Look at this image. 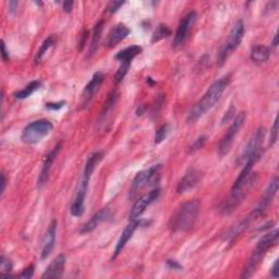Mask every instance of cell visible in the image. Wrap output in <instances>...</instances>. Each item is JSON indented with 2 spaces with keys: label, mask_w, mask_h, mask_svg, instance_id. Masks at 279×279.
Here are the masks:
<instances>
[{
  "label": "cell",
  "mask_w": 279,
  "mask_h": 279,
  "mask_svg": "<svg viewBox=\"0 0 279 279\" xmlns=\"http://www.w3.org/2000/svg\"><path fill=\"white\" fill-rule=\"evenodd\" d=\"M229 81L230 78L228 76L214 82L213 84L209 86V89L206 91V93L204 94L203 97L196 103L195 106L192 108V110L189 112L187 122H190V124L195 122L203 115H205L209 109L213 108L214 105L218 102V99L220 98V96L227 89V86L229 84Z\"/></svg>",
  "instance_id": "cell-1"
},
{
  "label": "cell",
  "mask_w": 279,
  "mask_h": 279,
  "mask_svg": "<svg viewBox=\"0 0 279 279\" xmlns=\"http://www.w3.org/2000/svg\"><path fill=\"white\" fill-rule=\"evenodd\" d=\"M200 213V202L190 200L179 207L169 222L172 232H186L193 228Z\"/></svg>",
  "instance_id": "cell-2"
},
{
  "label": "cell",
  "mask_w": 279,
  "mask_h": 279,
  "mask_svg": "<svg viewBox=\"0 0 279 279\" xmlns=\"http://www.w3.org/2000/svg\"><path fill=\"white\" fill-rule=\"evenodd\" d=\"M278 237H279L278 230L270 231V232L263 235V238H262L259 241V243H257L255 251L253 252V254L251 256L250 261H248L246 269L243 270L241 278H248L254 274L255 269L257 268V266H259L262 259H263L265 253L267 252L270 248H273L274 246H276L277 244Z\"/></svg>",
  "instance_id": "cell-3"
},
{
  "label": "cell",
  "mask_w": 279,
  "mask_h": 279,
  "mask_svg": "<svg viewBox=\"0 0 279 279\" xmlns=\"http://www.w3.org/2000/svg\"><path fill=\"white\" fill-rule=\"evenodd\" d=\"M54 129L49 120L41 119L31 122L24 128L23 132H22V141L30 145H34L42 141V140L47 137L50 133V131Z\"/></svg>",
  "instance_id": "cell-4"
},
{
  "label": "cell",
  "mask_w": 279,
  "mask_h": 279,
  "mask_svg": "<svg viewBox=\"0 0 279 279\" xmlns=\"http://www.w3.org/2000/svg\"><path fill=\"white\" fill-rule=\"evenodd\" d=\"M243 35H244V24L242 21H238L237 23L233 25L232 30H231L228 41L226 42L224 47L221 48V50L218 52L217 64L219 65V67H221V65L226 62V60L228 59V57L231 54H232V51L239 47L240 43L242 42Z\"/></svg>",
  "instance_id": "cell-5"
},
{
  "label": "cell",
  "mask_w": 279,
  "mask_h": 279,
  "mask_svg": "<svg viewBox=\"0 0 279 279\" xmlns=\"http://www.w3.org/2000/svg\"><path fill=\"white\" fill-rule=\"evenodd\" d=\"M246 118H247L246 112H240L239 115L234 118V120L229 126V129L227 130L225 137L222 138L219 146H218V153H219L220 156L226 155L227 153L230 151L234 138L237 137L239 130L242 128L244 122H246Z\"/></svg>",
  "instance_id": "cell-6"
},
{
  "label": "cell",
  "mask_w": 279,
  "mask_h": 279,
  "mask_svg": "<svg viewBox=\"0 0 279 279\" xmlns=\"http://www.w3.org/2000/svg\"><path fill=\"white\" fill-rule=\"evenodd\" d=\"M160 169L161 165H155L146 170L140 171L137 176H135L132 182V192L139 191L144 186H153L156 185V182H159Z\"/></svg>",
  "instance_id": "cell-7"
},
{
  "label": "cell",
  "mask_w": 279,
  "mask_h": 279,
  "mask_svg": "<svg viewBox=\"0 0 279 279\" xmlns=\"http://www.w3.org/2000/svg\"><path fill=\"white\" fill-rule=\"evenodd\" d=\"M196 20H198V15L195 11H191L183 17L180 24L178 26V30L174 34V38L172 42L173 48H180L183 44L186 43L187 35H189L191 29L193 28Z\"/></svg>",
  "instance_id": "cell-8"
},
{
  "label": "cell",
  "mask_w": 279,
  "mask_h": 279,
  "mask_svg": "<svg viewBox=\"0 0 279 279\" xmlns=\"http://www.w3.org/2000/svg\"><path fill=\"white\" fill-rule=\"evenodd\" d=\"M264 138H265V129L264 128L257 129L254 135H253L250 141L247 144L242 155L240 156V158L238 160L239 165H244L248 159L252 158V157L260 156V147L262 145V143H263Z\"/></svg>",
  "instance_id": "cell-9"
},
{
  "label": "cell",
  "mask_w": 279,
  "mask_h": 279,
  "mask_svg": "<svg viewBox=\"0 0 279 279\" xmlns=\"http://www.w3.org/2000/svg\"><path fill=\"white\" fill-rule=\"evenodd\" d=\"M159 195L160 189L159 187H156V189L148 192L147 194L142 196V198H140L137 202L134 203L133 207L131 208L130 220H139V218L145 212L147 206H150L152 203H154L155 201L159 198Z\"/></svg>",
  "instance_id": "cell-10"
},
{
  "label": "cell",
  "mask_w": 279,
  "mask_h": 279,
  "mask_svg": "<svg viewBox=\"0 0 279 279\" xmlns=\"http://www.w3.org/2000/svg\"><path fill=\"white\" fill-rule=\"evenodd\" d=\"M104 80H105V76L102 72H96L94 74L93 78H92V80L89 82V84H87L84 87V90H83L82 97H81V103L83 105V107H86L87 105L93 100L94 96L100 89V86H102Z\"/></svg>",
  "instance_id": "cell-11"
},
{
  "label": "cell",
  "mask_w": 279,
  "mask_h": 279,
  "mask_svg": "<svg viewBox=\"0 0 279 279\" xmlns=\"http://www.w3.org/2000/svg\"><path fill=\"white\" fill-rule=\"evenodd\" d=\"M201 178H202V173H201L198 169H189L185 176L181 178V180L179 181L177 186V193L182 194L191 189H193V187L199 185Z\"/></svg>",
  "instance_id": "cell-12"
},
{
  "label": "cell",
  "mask_w": 279,
  "mask_h": 279,
  "mask_svg": "<svg viewBox=\"0 0 279 279\" xmlns=\"http://www.w3.org/2000/svg\"><path fill=\"white\" fill-rule=\"evenodd\" d=\"M61 147H62V143L58 142L57 143V145L46 155L45 160H44L43 169H42L41 174H39V178H38V186H42L45 185V183L48 181V179H49V174H50L52 164H54V161L56 159L57 155H58V153L60 152Z\"/></svg>",
  "instance_id": "cell-13"
},
{
  "label": "cell",
  "mask_w": 279,
  "mask_h": 279,
  "mask_svg": "<svg viewBox=\"0 0 279 279\" xmlns=\"http://www.w3.org/2000/svg\"><path fill=\"white\" fill-rule=\"evenodd\" d=\"M102 157H103V154L100 152H96V153H93L92 155H90L89 159H87V161H86L84 173H83V178H82V181H81V186H80V187H78V189L87 192L92 173L94 172V169L96 167V165L99 163V160L102 159Z\"/></svg>",
  "instance_id": "cell-14"
},
{
  "label": "cell",
  "mask_w": 279,
  "mask_h": 279,
  "mask_svg": "<svg viewBox=\"0 0 279 279\" xmlns=\"http://www.w3.org/2000/svg\"><path fill=\"white\" fill-rule=\"evenodd\" d=\"M56 232H57V221L52 220L46 231L45 237H44L42 254H41L42 260L47 259V257L50 255L52 250H54L56 243Z\"/></svg>",
  "instance_id": "cell-15"
},
{
  "label": "cell",
  "mask_w": 279,
  "mask_h": 279,
  "mask_svg": "<svg viewBox=\"0 0 279 279\" xmlns=\"http://www.w3.org/2000/svg\"><path fill=\"white\" fill-rule=\"evenodd\" d=\"M65 267V256L63 254H59L55 257V260L47 266L45 273L42 275V278L45 279H54L60 278L63 275Z\"/></svg>",
  "instance_id": "cell-16"
},
{
  "label": "cell",
  "mask_w": 279,
  "mask_h": 279,
  "mask_svg": "<svg viewBox=\"0 0 279 279\" xmlns=\"http://www.w3.org/2000/svg\"><path fill=\"white\" fill-rule=\"evenodd\" d=\"M129 34H130L129 28H126L124 24H118L108 33L106 41H105V46L108 48L115 47L120 42L124 41V38L128 37Z\"/></svg>",
  "instance_id": "cell-17"
},
{
  "label": "cell",
  "mask_w": 279,
  "mask_h": 279,
  "mask_svg": "<svg viewBox=\"0 0 279 279\" xmlns=\"http://www.w3.org/2000/svg\"><path fill=\"white\" fill-rule=\"evenodd\" d=\"M140 225V221L139 220H130V224L125 227V229L124 230V232L121 233L120 238H119V241L117 242V246L115 251H113V255H112V259L115 260L116 257L120 254L124 250L125 244L128 243L129 240L132 238L133 233L135 232V230L138 229V227Z\"/></svg>",
  "instance_id": "cell-18"
},
{
  "label": "cell",
  "mask_w": 279,
  "mask_h": 279,
  "mask_svg": "<svg viewBox=\"0 0 279 279\" xmlns=\"http://www.w3.org/2000/svg\"><path fill=\"white\" fill-rule=\"evenodd\" d=\"M110 216V209L109 208H102L100 211H98L95 215L92 216L91 219L82 226L81 228V233H89L92 232L94 229L97 228V227L104 222L105 220H107V218Z\"/></svg>",
  "instance_id": "cell-19"
},
{
  "label": "cell",
  "mask_w": 279,
  "mask_h": 279,
  "mask_svg": "<svg viewBox=\"0 0 279 279\" xmlns=\"http://www.w3.org/2000/svg\"><path fill=\"white\" fill-rule=\"evenodd\" d=\"M270 56V49L267 46L256 45L252 48L251 59L255 63H263L267 61Z\"/></svg>",
  "instance_id": "cell-20"
},
{
  "label": "cell",
  "mask_w": 279,
  "mask_h": 279,
  "mask_svg": "<svg viewBox=\"0 0 279 279\" xmlns=\"http://www.w3.org/2000/svg\"><path fill=\"white\" fill-rule=\"evenodd\" d=\"M141 52H142V47L134 45V46L128 47V48H125V49L118 52L115 58L116 60L120 61V62H131L134 57H137L138 55L141 54Z\"/></svg>",
  "instance_id": "cell-21"
},
{
  "label": "cell",
  "mask_w": 279,
  "mask_h": 279,
  "mask_svg": "<svg viewBox=\"0 0 279 279\" xmlns=\"http://www.w3.org/2000/svg\"><path fill=\"white\" fill-rule=\"evenodd\" d=\"M103 29H104V21H99L98 23L94 26L93 36H92V44L90 47V57L93 56L96 52V50H97L99 39L100 37H102Z\"/></svg>",
  "instance_id": "cell-22"
},
{
  "label": "cell",
  "mask_w": 279,
  "mask_h": 279,
  "mask_svg": "<svg viewBox=\"0 0 279 279\" xmlns=\"http://www.w3.org/2000/svg\"><path fill=\"white\" fill-rule=\"evenodd\" d=\"M42 83L39 81H33L31 82L29 85H26L23 90H21L19 92H16L15 93V97L17 99H24V98H28L30 97L31 95H32L35 91H37L39 87H41Z\"/></svg>",
  "instance_id": "cell-23"
},
{
  "label": "cell",
  "mask_w": 279,
  "mask_h": 279,
  "mask_svg": "<svg viewBox=\"0 0 279 279\" xmlns=\"http://www.w3.org/2000/svg\"><path fill=\"white\" fill-rule=\"evenodd\" d=\"M56 42V38L55 36H49V37H47L45 41L43 42L42 44V46L39 47V49L37 51V54L36 56H35V62L36 63H39V62H42V61L44 60V57H45L46 55V52L49 50V48L54 46V44Z\"/></svg>",
  "instance_id": "cell-24"
},
{
  "label": "cell",
  "mask_w": 279,
  "mask_h": 279,
  "mask_svg": "<svg viewBox=\"0 0 279 279\" xmlns=\"http://www.w3.org/2000/svg\"><path fill=\"white\" fill-rule=\"evenodd\" d=\"M170 35H171V31L169 30L168 26L165 25V24H159L158 26H157V29L155 30L154 34H153L152 43L159 42V41H161V39L170 36Z\"/></svg>",
  "instance_id": "cell-25"
},
{
  "label": "cell",
  "mask_w": 279,
  "mask_h": 279,
  "mask_svg": "<svg viewBox=\"0 0 279 279\" xmlns=\"http://www.w3.org/2000/svg\"><path fill=\"white\" fill-rule=\"evenodd\" d=\"M12 262L4 255L0 259V274L1 275H9L12 270Z\"/></svg>",
  "instance_id": "cell-26"
},
{
  "label": "cell",
  "mask_w": 279,
  "mask_h": 279,
  "mask_svg": "<svg viewBox=\"0 0 279 279\" xmlns=\"http://www.w3.org/2000/svg\"><path fill=\"white\" fill-rule=\"evenodd\" d=\"M130 65H131V62H121L120 68L118 69V71L116 73V77H115L116 83H120L122 80H124L125 74L128 73V71H129Z\"/></svg>",
  "instance_id": "cell-27"
},
{
  "label": "cell",
  "mask_w": 279,
  "mask_h": 279,
  "mask_svg": "<svg viewBox=\"0 0 279 279\" xmlns=\"http://www.w3.org/2000/svg\"><path fill=\"white\" fill-rule=\"evenodd\" d=\"M168 129H169L168 124H163V125L159 126L158 130L156 131V134H155V143L156 144H159L164 141L165 138L167 137V134H168Z\"/></svg>",
  "instance_id": "cell-28"
},
{
  "label": "cell",
  "mask_w": 279,
  "mask_h": 279,
  "mask_svg": "<svg viewBox=\"0 0 279 279\" xmlns=\"http://www.w3.org/2000/svg\"><path fill=\"white\" fill-rule=\"evenodd\" d=\"M205 142H206V137H201L198 140H195V142L192 144L189 148L190 154H192V153H195L196 151H199L200 148H202L204 146Z\"/></svg>",
  "instance_id": "cell-29"
},
{
  "label": "cell",
  "mask_w": 279,
  "mask_h": 279,
  "mask_svg": "<svg viewBox=\"0 0 279 279\" xmlns=\"http://www.w3.org/2000/svg\"><path fill=\"white\" fill-rule=\"evenodd\" d=\"M277 139H278V120H277V118H276V119H275V122H274L273 129H272V131H270L269 145L273 146L274 144L277 142Z\"/></svg>",
  "instance_id": "cell-30"
},
{
  "label": "cell",
  "mask_w": 279,
  "mask_h": 279,
  "mask_svg": "<svg viewBox=\"0 0 279 279\" xmlns=\"http://www.w3.org/2000/svg\"><path fill=\"white\" fill-rule=\"evenodd\" d=\"M124 1H111L110 3H109V6H108V11L110 12V13H115L118 11V9H119L121 6H124Z\"/></svg>",
  "instance_id": "cell-31"
},
{
  "label": "cell",
  "mask_w": 279,
  "mask_h": 279,
  "mask_svg": "<svg viewBox=\"0 0 279 279\" xmlns=\"http://www.w3.org/2000/svg\"><path fill=\"white\" fill-rule=\"evenodd\" d=\"M33 274H34V266H30V267L28 268H25L23 272H22L20 275H19V277L20 278H26V279H29V278H32L33 277Z\"/></svg>",
  "instance_id": "cell-32"
},
{
  "label": "cell",
  "mask_w": 279,
  "mask_h": 279,
  "mask_svg": "<svg viewBox=\"0 0 279 279\" xmlns=\"http://www.w3.org/2000/svg\"><path fill=\"white\" fill-rule=\"evenodd\" d=\"M87 37H89V31H84V32H83L81 35L80 41H78V49L80 50H82L83 48H84L86 41H87Z\"/></svg>",
  "instance_id": "cell-33"
},
{
  "label": "cell",
  "mask_w": 279,
  "mask_h": 279,
  "mask_svg": "<svg viewBox=\"0 0 279 279\" xmlns=\"http://www.w3.org/2000/svg\"><path fill=\"white\" fill-rule=\"evenodd\" d=\"M64 105V102H59V103H47L46 107L48 109H51V110H58V109L62 108Z\"/></svg>",
  "instance_id": "cell-34"
},
{
  "label": "cell",
  "mask_w": 279,
  "mask_h": 279,
  "mask_svg": "<svg viewBox=\"0 0 279 279\" xmlns=\"http://www.w3.org/2000/svg\"><path fill=\"white\" fill-rule=\"evenodd\" d=\"M73 6H74V2H73V1H64V2L62 3L63 11L67 12V13H70V12L72 11Z\"/></svg>",
  "instance_id": "cell-35"
},
{
  "label": "cell",
  "mask_w": 279,
  "mask_h": 279,
  "mask_svg": "<svg viewBox=\"0 0 279 279\" xmlns=\"http://www.w3.org/2000/svg\"><path fill=\"white\" fill-rule=\"evenodd\" d=\"M278 264H279V261H278V260H276V261H275L274 266H273V268H272V275H273V276H274L275 278H278V276H279Z\"/></svg>",
  "instance_id": "cell-36"
},
{
  "label": "cell",
  "mask_w": 279,
  "mask_h": 279,
  "mask_svg": "<svg viewBox=\"0 0 279 279\" xmlns=\"http://www.w3.org/2000/svg\"><path fill=\"white\" fill-rule=\"evenodd\" d=\"M1 48H2V60L3 61H8L9 60V52L7 51V48H6V44H4V42L2 41L1 43Z\"/></svg>",
  "instance_id": "cell-37"
},
{
  "label": "cell",
  "mask_w": 279,
  "mask_h": 279,
  "mask_svg": "<svg viewBox=\"0 0 279 279\" xmlns=\"http://www.w3.org/2000/svg\"><path fill=\"white\" fill-rule=\"evenodd\" d=\"M167 264L170 268H172V269H180L181 268V266L179 265L176 261H167Z\"/></svg>",
  "instance_id": "cell-38"
},
{
  "label": "cell",
  "mask_w": 279,
  "mask_h": 279,
  "mask_svg": "<svg viewBox=\"0 0 279 279\" xmlns=\"http://www.w3.org/2000/svg\"><path fill=\"white\" fill-rule=\"evenodd\" d=\"M17 6H19V3L16 1H9V9H10V12H13L17 9Z\"/></svg>",
  "instance_id": "cell-39"
},
{
  "label": "cell",
  "mask_w": 279,
  "mask_h": 279,
  "mask_svg": "<svg viewBox=\"0 0 279 279\" xmlns=\"http://www.w3.org/2000/svg\"><path fill=\"white\" fill-rule=\"evenodd\" d=\"M6 186H7L6 176H4V173H1V194L4 192V189H6Z\"/></svg>",
  "instance_id": "cell-40"
},
{
  "label": "cell",
  "mask_w": 279,
  "mask_h": 279,
  "mask_svg": "<svg viewBox=\"0 0 279 279\" xmlns=\"http://www.w3.org/2000/svg\"><path fill=\"white\" fill-rule=\"evenodd\" d=\"M273 45H274V46H277V45H278V34L275 35V38H274Z\"/></svg>",
  "instance_id": "cell-41"
}]
</instances>
